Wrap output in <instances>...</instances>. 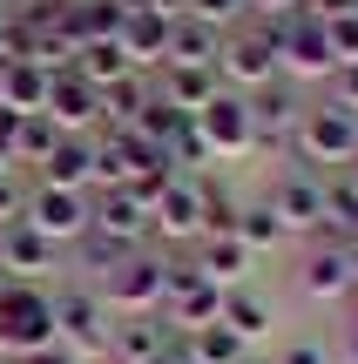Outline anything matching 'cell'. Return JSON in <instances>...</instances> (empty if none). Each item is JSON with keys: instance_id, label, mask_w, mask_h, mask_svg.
Masks as SVG:
<instances>
[{"instance_id": "cell-6", "label": "cell", "mask_w": 358, "mask_h": 364, "mask_svg": "<svg viewBox=\"0 0 358 364\" xmlns=\"http://www.w3.org/2000/svg\"><path fill=\"white\" fill-rule=\"evenodd\" d=\"M54 338H61L68 351H81V358H108L115 311H108L88 284H75V290H61V297H54Z\"/></svg>"}, {"instance_id": "cell-1", "label": "cell", "mask_w": 358, "mask_h": 364, "mask_svg": "<svg viewBox=\"0 0 358 364\" xmlns=\"http://www.w3.org/2000/svg\"><path fill=\"white\" fill-rule=\"evenodd\" d=\"M169 270H176V257L169 250H135L122 270H108L102 284H95V297L108 304L115 317H142V311H162V297H169Z\"/></svg>"}, {"instance_id": "cell-35", "label": "cell", "mask_w": 358, "mask_h": 364, "mask_svg": "<svg viewBox=\"0 0 358 364\" xmlns=\"http://www.w3.org/2000/svg\"><path fill=\"white\" fill-rule=\"evenodd\" d=\"M14 162H21V115L0 108V169H14Z\"/></svg>"}, {"instance_id": "cell-16", "label": "cell", "mask_w": 358, "mask_h": 364, "mask_svg": "<svg viewBox=\"0 0 358 364\" xmlns=\"http://www.w3.org/2000/svg\"><path fill=\"white\" fill-rule=\"evenodd\" d=\"M48 115L61 122V135H95L102 129V88H88L75 68H61L48 81Z\"/></svg>"}, {"instance_id": "cell-11", "label": "cell", "mask_w": 358, "mask_h": 364, "mask_svg": "<svg viewBox=\"0 0 358 364\" xmlns=\"http://www.w3.org/2000/svg\"><path fill=\"white\" fill-rule=\"evenodd\" d=\"M251 102V135H257V149H291V135H298V115H305V95H298V81H264V88H251L243 95Z\"/></svg>"}, {"instance_id": "cell-24", "label": "cell", "mask_w": 358, "mask_h": 364, "mask_svg": "<svg viewBox=\"0 0 358 364\" xmlns=\"http://www.w3.org/2000/svg\"><path fill=\"white\" fill-rule=\"evenodd\" d=\"M223 324L237 331L243 344H264V338H270V324H278V317H270V304L257 297L251 284H237V290H223Z\"/></svg>"}, {"instance_id": "cell-9", "label": "cell", "mask_w": 358, "mask_h": 364, "mask_svg": "<svg viewBox=\"0 0 358 364\" xmlns=\"http://www.w3.org/2000/svg\"><path fill=\"white\" fill-rule=\"evenodd\" d=\"M88 230L108 236V243L142 250L149 243V203L129 189V182H115V189H88Z\"/></svg>"}, {"instance_id": "cell-3", "label": "cell", "mask_w": 358, "mask_h": 364, "mask_svg": "<svg viewBox=\"0 0 358 364\" xmlns=\"http://www.w3.org/2000/svg\"><path fill=\"white\" fill-rule=\"evenodd\" d=\"M54 344V297L41 284H7L0 277V364Z\"/></svg>"}, {"instance_id": "cell-36", "label": "cell", "mask_w": 358, "mask_h": 364, "mask_svg": "<svg viewBox=\"0 0 358 364\" xmlns=\"http://www.w3.org/2000/svg\"><path fill=\"white\" fill-rule=\"evenodd\" d=\"M14 364H88V358H81V351H68V344L54 338V344H41V351H27V358H14Z\"/></svg>"}, {"instance_id": "cell-18", "label": "cell", "mask_w": 358, "mask_h": 364, "mask_svg": "<svg viewBox=\"0 0 358 364\" xmlns=\"http://www.w3.org/2000/svg\"><path fill=\"white\" fill-rule=\"evenodd\" d=\"M169 21L176 14H162V7H135V14H122V54L135 61V75H149V68H162L169 61Z\"/></svg>"}, {"instance_id": "cell-21", "label": "cell", "mask_w": 358, "mask_h": 364, "mask_svg": "<svg viewBox=\"0 0 358 364\" xmlns=\"http://www.w3.org/2000/svg\"><path fill=\"white\" fill-rule=\"evenodd\" d=\"M48 81H54V68L7 61L0 68V108H7V115H41V108H48Z\"/></svg>"}, {"instance_id": "cell-33", "label": "cell", "mask_w": 358, "mask_h": 364, "mask_svg": "<svg viewBox=\"0 0 358 364\" xmlns=\"http://www.w3.org/2000/svg\"><path fill=\"white\" fill-rule=\"evenodd\" d=\"M332 102L358 115V61H338V68H332Z\"/></svg>"}, {"instance_id": "cell-5", "label": "cell", "mask_w": 358, "mask_h": 364, "mask_svg": "<svg viewBox=\"0 0 358 364\" xmlns=\"http://www.w3.org/2000/svg\"><path fill=\"white\" fill-rule=\"evenodd\" d=\"M270 34H278V75L284 81H332L338 54H332V34H325L318 14H284V21H270Z\"/></svg>"}, {"instance_id": "cell-40", "label": "cell", "mask_w": 358, "mask_h": 364, "mask_svg": "<svg viewBox=\"0 0 358 364\" xmlns=\"http://www.w3.org/2000/svg\"><path fill=\"white\" fill-rule=\"evenodd\" d=\"M345 364H358V324L345 331Z\"/></svg>"}, {"instance_id": "cell-19", "label": "cell", "mask_w": 358, "mask_h": 364, "mask_svg": "<svg viewBox=\"0 0 358 364\" xmlns=\"http://www.w3.org/2000/svg\"><path fill=\"white\" fill-rule=\"evenodd\" d=\"M169 344H176V324L162 311H142V317H122V324H115L108 358H115V364H149L156 351H169Z\"/></svg>"}, {"instance_id": "cell-12", "label": "cell", "mask_w": 358, "mask_h": 364, "mask_svg": "<svg viewBox=\"0 0 358 364\" xmlns=\"http://www.w3.org/2000/svg\"><path fill=\"white\" fill-rule=\"evenodd\" d=\"M196 135L210 142V156H216V162L251 156V149H257V135H251V102H243L237 88H223V95H216V102L196 115Z\"/></svg>"}, {"instance_id": "cell-17", "label": "cell", "mask_w": 358, "mask_h": 364, "mask_svg": "<svg viewBox=\"0 0 358 364\" xmlns=\"http://www.w3.org/2000/svg\"><path fill=\"white\" fill-rule=\"evenodd\" d=\"M48 270H54V243L34 230V223L14 216L7 236H0V277H7V284H41Z\"/></svg>"}, {"instance_id": "cell-4", "label": "cell", "mask_w": 358, "mask_h": 364, "mask_svg": "<svg viewBox=\"0 0 358 364\" xmlns=\"http://www.w3.org/2000/svg\"><path fill=\"white\" fill-rule=\"evenodd\" d=\"M216 75H223V88H237V95L278 81V34H270V21H237L230 27L223 48H216Z\"/></svg>"}, {"instance_id": "cell-41", "label": "cell", "mask_w": 358, "mask_h": 364, "mask_svg": "<svg viewBox=\"0 0 358 364\" xmlns=\"http://www.w3.org/2000/svg\"><path fill=\"white\" fill-rule=\"evenodd\" d=\"M345 176H352V182H358V156H352V162H345Z\"/></svg>"}, {"instance_id": "cell-31", "label": "cell", "mask_w": 358, "mask_h": 364, "mask_svg": "<svg viewBox=\"0 0 358 364\" xmlns=\"http://www.w3.org/2000/svg\"><path fill=\"white\" fill-rule=\"evenodd\" d=\"M325 34H332V54H338V61H358V7L338 14V21H325Z\"/></svg>"}, {"instance_id": "cell-29", "label": "cell", "mask_w": 358, "mask_h": 364, "mask_svg": "<svg viewBox=\"0 0 358 364\" xmlns=\"http://www.w3.org/2000/svg\"><path fill=\"white\" fill-rule=\"evenodd\" d=\"M54 149H61V122L48 115V108H41V115H21V162H48Z\"/></svg>"}, {"instance_id": "cell-27", "label": "cell", "mask_w": 358, "mask_h": 364, "mask_svg": "<svg viewBox=\"0 0 358 364\" xmlns=\"http://www.w3.org/2000/svg\"><path fill=\"white\" fill-rule=\"evenodd\" d=\"M216 48H223V34L210 21H196V14L169 21V61H216Z\"/></svg>"}, {"instance_id": "cell-20", "label": "cell", "mask_w": 358, "mask_h": 364, "mask_svg": "<svg viewBox=\"0 0 358 364\" xmlns=\"http://www.w3.org/2000/svg\"><path fill=\"white\" fill-rule=\"evenodd\" d=\"M34 182H54V189H95V135H61V149H54L48 162L34 169Z\"/></svg>"}, {"instance_id": "cell-13", "label": "cell", "mask_w": 358, "mask_h": 364, "mask_svg": "<svg viewBox=\"0 0 358 364\" xmlns=\"http://www.w3.org/2000/svg\"><path fill=\"white\" fill-rule=\"evenodd\" d=\"M298 290H305L311 304H338L352 297V250L338 243V236H318V243L305 250V270H298Z\"/></svg>"}, {"instance_id": "cell-14", "label": "cell", "mask_w": 358, "mask_h": 364, "mask_svg": "<svg viewBox=\"0 0 358 364\" xmlns=\"http://www.w3.org/2000/svg\"><path fill=\"white\" fill-rule=\"evenodd\" d=\"M156 95L169 108H183V115H203L223 95V75H216V61H162L156 68Z\"/></svg>"}, {"instance_id": "cell-30", "label": "cell", "mask_w": 358, "mask_h": 364, "mask_svg": "<svg viewBox=\"0 0 358 364\" xmlns=\"http://www.w3.org/2000/svg\"><path fill=\"white\" fill-rule=\"evenodd\" d=\"M183 14H196V21H210L216 34H230L237 21H251V0H189Z\"/></svg>"}, {"instance_id": "cell-23", "label": "cell", "mask_w": 358, "mask_h": 364, "mask_svg": "<svg viewBox=\"0 0 358 364\" xmlns=\"http://www.w3.org/2000/svg\"><path fill=\"white\" fill-rule=\"evenodd\" d=\"M196 270L210 277V284H223V290H237L243 277L257 270V257H251V250L237 243V236H203V243H196Z\"/></svg>"}, {"instance_id": "cell-25", "label": "cell", "mask_w": 358, "mask_h": 364, "mask_svg": "<svg viewBox=\"0 0 358 364\" xmlns=\"http://www.w3.org/2000/svg\"><path fill=\"white\" fill-rule=\"evenodd\" d=\"M183 351L196 358V364H237V358H251V344L237 338V331L216 317V324H196V331H183Z\"/></svg>"}, {"instance_id": "cell-44", "label": "cell", "mask_w": 358, "mask_h": 364, "mask_svg": "<svg viewBox=\"0 0 358 364\" xmlns=\"http://www.w3.org/2000/svg\"><path fill=\"white\" fill-rule=\"evenodd\" d=\"M237 364H257V358H237Z\"/></svg>"}, {"instance_id": "cell-39", "label": "cell", "mask_w": 358, "mask_h": 364, "mask_svg": "<svg viewBox=\"0 0 358 364\" xmlns=\"http://www.w3.org/2000/svg\"><path fill=\"white\" fill-rule=\"evenodd\" d=\"M149 364H196V358H189V351H183V338H176V344H169V351H156V358H149Z\"/></svg>"}, {"instance_id": "cell-34", "label": "cell", "mask_w": 358, "mask_h": 364, "mask_svg": "<svg viewBox=\"0 0 358 364\" xmlns=\"http://www.w3.org/2000/svg\"><path fill=\"white\" fill-rule=\"evenodd\" d=\"M21 203H27V182L14 176V169H0V223H14V216H21Z\"/></svg>"}, {"instance_id": "cell-2", "label": "cell", "mask_w": 358, "mask_h": 364, "mask_svg": "<svg viewBox=\"0 0 358 364\" xmlns=\"http://www.w3.org/2000/svg\"><path fill=\"white\" fill-rule=\"evenodd\" d=\"M291 156L305 162V169H345V162L358 156V115H352V108H338L332 95L311 102L305 115H298Z\"/></svg>"}, {"instance_id": "cell-37", "label": "cell", "mask_w": 358, "mask_h": 364, "mask_svg": "<svg viewBox=\"0 0 358 364\" xmlns=\"http://www.w3.org/2000/svg\"><path fill=\"white\" fill-rule=\"evenodd\" d=\"M305 0H251V21H284V14H298Z\"/></svg>"}, {"instance_id": "cell-22", "label": "cell", "mask_w": 358, "mask_h": 364, "mask_svg": "<svg viewBox=\"0 0 358 364\" xmlns=\"http://www.w3.org/2000/svg\"><path fill=\"white\" fill-rule=\"evenodd\" d=\"M68 68H75V75L88 81V88H102V95L115 88V81H129V75H135V61L122 54V41H81Z\"/></svg>"}, {"instance_id": "cell-45", "label": "cell", "mask_w": 358, "mask_h": 364, "mask_svg": "<svg viewBox=\"0 0 358 364\" xmlns=\"http://www.w3.org/2000/svg\"><path fill=\"white\" fill-rule=\"evenodd\" d=\"M0 14H7V0H0Z\"/></svg>"}, {"instance_id": "cell-15", "label": "cell", "mask_w": 358, "mask_h": 364, "mask_svg": "<svg viewBox=\"0 0 358 364\" xmlns=\"http://www.w3.org/2000/svg\"><path fill=\"white\" fill-rule=\"evenodd\" d=\"M270 209H278L284 230H305V236H325V176L311 169H291L270 189Z\"/></svg>"}, {"instance_id": "cell-32", "label": "cell", "mask_w": 358, "mask_h": 364, "mask_svg": "<svg viewBox=\"0 0 358 364\" xmlns=\"http://www.w3.org/2000/svg\"><path fill=\"white\" fill-rule=\"evenodd\" d=\"M278 364H332V344H325V338H291L278 351Z\"/></svg>"}, {"instance_id": "cell-42", "label": "cell", "mask_w": 358, "mask_h": 364, "mask_svg": "<svg viewBox=\"0 0 358 364\" xmlns=\"http://www.w3.org/2000/svg\"><path fill=\"white\" fill-rule=\"evenodd\" d=\"M48 7H81V0H48Z\"/></svg>"}, {"instance_id": "cell-43", "label": "cell", "mask_w": 358, "mask_h": 364, "mask_svg": "<svg viewBox=\"0 0 358 364\" xmlns=\"http://www.w3.org/2000/svg\"><path fill=\"white\" fill-rule=\"evenodd\" d=\"M0 68H7V48H0Z\"/></svg>"}, {"instance_id": "cell-26", "label": "cell", "mask_w": 358, "mask_h": 364, "mask_svg": "<svg viewBox=\"0 0 358 364\" xmlns=\"http://www.w3.org/2000/svg\"><path fill=\"white\" fill-rule=\"evenodd\" d=\"M230 236H237L251 257H270V250H278L291 230L278 223V209H270V203H243V209H237V230H230Z\"/></svg>"}, {"instance_id": "cell-7", "label": "cell", "mask_w": 358, "mask_h": 364, "mask_svg": "<svg viewBox=\"0 0 358 364\" xmlns=\"http://www.w3.org/2000/svg\"><path fill=\"white\" fill-rule=\"evenodd\" d=\"M21 223H34L54 250H61V243H81V236H88V196H81V189H54V182H27Z\"/></svg>"}, {"instance_id": "cell-28", "label": "cell", "mask_w": 358, "mask_h": 364, "mask_svg": "<svg viewBox=\"0 0 358 364\" xmlns=\"http://www.w3.org/2000/svg\"><path fill=\"white\" fill-rule=\"evenodd\" d=\"M183 108H169V102H162V95H149V108H142V115H135V135H142V142L149 149H169L176 142V135H183Z\"/></svg>"}, {"instance_id": "cell-8", "label": "cell", "mask_w": 358, "mask_h": 364, "mask_svg": "<svg viewBox=\"0 0 358 364\" xmlns=\"http://www.w3.org/2000/svg\"><path fill=\"white\" fill-rule=\"evenodd\" d=\"M149 243H203V176H169L149 209Z\"/></svg>"}, {"instance_id": "cell-38", "label": "cell", "mask_w": 358, "mask_h": 364, "mask_svg": "<svg viewBox=\"0 0 358 364\" xmlns=\"http://www.w3.org/2000/svg\"><path fill=\"white\" fill-rule=\"evenodd\" d=\"M358 0H305V14H318V21H338V14H352Z\"/></svg>"}, {"instance_id": "cell-10", "label": "cell", "mask_w": 358, "mask_h": 364, "mask_svg": "<svg viewBox=\"0 0 358 364\" xmlns=\"http://www.w3.org/2000/svg\"><path fill=\"white\" fill-rule=\"evenodd\" d=\"M162 317L176 324V338L196 331V324H216V317H223V284H210L196 263H176L169 270V297H162Z\"/></svg>"}]
</instances>
